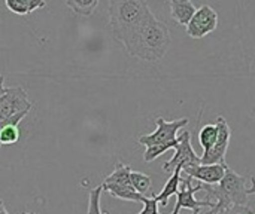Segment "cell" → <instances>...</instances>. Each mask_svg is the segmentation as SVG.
<instances>
[{
	"label": "cell",
	"instance_id": "obj_1",
	"mask_svg": "<svg viewBox=\"0 0 255 214\" xmlns=\"http://www.w3.org/2000/svg\"><path fill=\"white\" fill-rule=\"evenodd\" d=\"M172 37L169 28L151 13L123 46L130 57L155 63L166 55Z\"/></svg>",
	"mask_w": 255,
	"mask_h": 214
},
{
	"label": "cell",
	"instance_id": "obj_2",
	"mask_svg": "<svg viewBox=\"0 0 255 214\" xmlns=\"http://www.w3.org/2000/svg\"><path fill=\"white\" fill-rule=\"evenodd\" d=\"M151 13L146 0H111L109 24L115 40L124 45Z\"/></svg>",
	"mask_w": 255,
	"mask_h": 214
},
{
	"label": "cell",
	"instance_id": "obj_3",
	"mask_svg": "<svg viewBox=\"0 0 255 214\" xmlns=\"http://www.w3.org/2000/svg\"><path fill=\"white\" fill-rule=\"evenodd\" d=\"M199 191L206 192V198L215 203L214 210H223L232 206H247V188H245V177L238 174L230 167L226 168L224 177L220 180V183L215 185H206L200 183Z\"/></svg>",
	"mask_w": 255,
	"mask_h": 214
},
{
	"label": "cell",
	"instance_id": "obj_4",
	"mask_svg": "<svg viewBox=\"0 0 255 214\" xmlns=\"http://www.w3.org/2000/svg\"><path fill=\"white\" fill-rule=\"evenodd\" d=\"M194 179L187 176L182 177L181 176V185L182 188L176 192V206L173 209L172 214H179L181 210H191L193 214H200V210L203 207H209V209H214L215 207V203H212L211 200L205 198L203 201H197L196 200V192H199V185H193Z\"/></svg>",
	"mask_w": 255,
	"mask_h": 214
},
{
	"label": "cell",
	"instance_id": "obj_5",
	"mask_svg": "<svg viewBox=\"0 0 255 214\" xmlns=\"http://www.w3.org/2000/svg\"><path fill=\"white\" fill-rule=\"evenodd\" d=\"M188 122H190V119H187V118H181V119H176V121H172V122H167L166 119L158 118L157 119V130L152 134L140 136L137 142H139V144H142L145 147L173 142V140L178 139V133L185 125H188Z\"/></svg>",
	"mask_w": 255,
	"mask_h": 214
},
{
	"label": "cell",
	"instance_id": "obj_6",
	"mask_svg": "<svg viewBox=\"0 0 255 214\" xmlns=\"http://www.w3.org/2000/svg\"><path fill=\"white\" fill-rule=\"evenodd\" d=\"M217 128H218V137L215 144L200 156V164H223L226 165V153L230 144V139H232V130L230 125L227 124L224 116H218L217 118Z\"/></svg>",
	"mask_w": 255,
	"mask_h": 214
},
{
	"label": "cell",
	"instance_id": "obj_7",
	"mask_svg": "<svg viewBox=\"0 0 255 214\" xmlns=\"http://www.w3.org/2000/svg\"><path fill=\"white\" fill-rule=\"evenodd\" d=\"M178 139H179V142L173 147L175 149L173 158L163 165L164 171H167V173H173L175 168L182 170L185 167L200 164V156H197V153L194 152V149L191 146V134H190V131H182V134Z\"/></svg>",
	"mask_w": 255,
	"mask_h": 214
},
{
	"label": "cell",
	"instance_id": "obj_8",
	"mask_svg": "<svg viewBox=\"0 0 255 214\" xmlns=\"http://www.w3.org/2000/svg\"><path fill=\"white\" fill-rule=\"evenodd\" d=\"M218 27V15L209 4L200 6L190 22L187 24V34L193 39H202Z\"/></svg>",
	"mask_w": 255,
	"mask_h": 214
},
{
	"label": "cell",
	"instance_id": "obj_9",
	"mask_svg": "<svg viewBox=\"0 0 255 214\" xmlns=\"http://www.w3.org/2000/svg\"><path fill=\"white\" fill-rule=\"evenodd\" d=\"M31 101L27 97V92L19 88H6L4 94L0 97V122L19 113V112H30Z\"/></svg>",
	"mask_w": 255,
	"mask_h": 214
},
{
	"label": "cell",
	"instance_id": "obj_10",
	"mask_svg": "<svg viewBox=\"0 0 255 214\" xmlns=\"http://www.w3.org/2000/svg\"><path fill=\"white\" fill-rule=\"evenodd\" d=\"M229 165H223V164H196V165H190L182 168L184 174L193 177L194 180L200 182V183H206V185H215L220 183V180L224 177L226 174V168Z\"/></svg>",
	"mask_w": 255,
	"mask_h": 214
},
{
	"label": "cell",
	"instance_id": "obj_11",
	"mask_svg": "<svg viewBox=\"0 0 255 214\" xmlns=\"http://www.w3.org/2000/svg\"><path fill=\"white\" fill-rule=\"evenodd\" d=\"M103 191L111 194L112 197L123 200V201H131V203H142L145 195L139 194L131 183H123V185H114V183H102L100 185Z\"/></svg>",
	"mask_w": 255,
	"mask_h": 214
},
{
	"label": "cell",
	"instance_id": "obj_12",
	"mask_svg": "<svg viewBox=\"0 0 255 214\" xmlns=\"http://www.w3.org/2000/svg\"><path fill=\"white\" fill-rule=\"evenodd\" d=\"M196 10L191 0H170V15L179 25H187Z\"/></svg>",
	"mask_w": 255,
	"mask_h": 214
},
{
	"label": "cell",
	"instance_id": "obj_13",
	"mask_svg": "<svg viewBox=\"0 0 255 214\" xmlns=\"http://www.w3.org/2000/svg\"><path fill=\"white\" fill-rule=\"evenodd\" d=\"M181 171H182L181 168H175L172 177L166 182V185H164V188L161 189V192H160L158 195H152V197L158 201V204H160L161 207H166L169 198H172L173 195H176V192L179 191V185H181Z\"/></svg>",
	"mask_w": 255,
	"mask_h": 214
},
{
	"label": "cell",
	"instance_id": "obj_14",
	"mask_svg": "<svg viewBox=\"0 0 255 214\" xmlns=\"http://www.w3.org/2000/svg\"><path fill=\"white\" fill-rule=\"evenodd\" d=\"M6 7L16 15H27L36 9L45 7V0H4Z\"/></svg>",
	"mask_w": 255,
	"mask_h": 214
},
{
	"label": "cell",
	"instance_id": "obj_15",
	"mask_svg": "<svg viewBox=\"0 0 255 214\" xmlns=\"http://www.w3.org/2000/svg\"><path fill=\"white\" fill-rule=\"evenodd\" d=\"M100 0H66L67 7L79 16H91Z\"/></svg>",
	"mask_w": 255,
	"mask_h": 214
},
{
	"label": "cell",
	"instance_id": "obj_16",
	"mask_svg": "<svg viewBox=\"0 0 255 214\" xmlns=\"http://www.w3.org/2000/svg\"><path fill=\"white\" fill-rule=\"evenodd\" d=\"M217 137H218V128H217V125L208 124V125H205L199 131V143L203 147V153L208 152L215 144Z\"/></svg>",
	"mask_w": 255,
	"mask_h": 214
},
{
	"label": "cell",
	"instance_id": "obj_17",
	"mask_svg": "<svg viewBox=\"0 0 255 214\" xmlns=\"http://www.w3.org/2000/svg\"><path fill=\"white\" fill-rule=\"evenodd\" d=\"M130 182H131V186L142 195H148L151 192V186H152V182H151V177L143 174V173H139V171H130Z\"/></svg>",
	"mask_w": 255,
	"mask_h": 214
},
{
	"label": "cell",
	"instance_id": "obj_18",
	"mask_svg": "<svg viewBox=\"0 0 255 214\" xmlns=\"http://www.w3.org/2000/svg\"><path fill=\"white\" fill-rule=\"evenodd\" d=\"M179 139L173 140V142H169V143H161V144H155V146H149L146 147V152L143 153V161L145 162H152L155 161L160 155H163L164 152H167L169 149H173L176 144H178Z\"/></svg>",
	"mask_w": 255,
	"mask_h": 214
},
{
	"label": "cell",
	"instance_id": "obj_19",
	"mask_svg": "<svg viewBox=\"0 0 255 214\" xmlns=\"http://www.w3.org/2000/svg\"><path fill=\"white\" fill-rule=\"evenodd\" d=\"M102 186H97L96 189L90 191L88 195V212L87 214H103L100 207V195H102Z\"/></svg>",
	"mask_w": 255,
	"mask_h": 214
},
{
	"label": "cell",
	"instance_id": "obj_20",
	"mask_svg": "<svg viewBox=\"0 0 255 214\" xmlns=\"http://www.w3.org/2000/svg\"><path fill=\"white\" fill-rule=\"evenodd\" d=\"M254 212L251 209H248V206H232L223 210H214L211 209V212L208 214H253Z\"/></svg>",
	"mask_w": 255,
	"mask_h": 214
},
{
	"label": "cell",
	"instance_id": "obj_21",
	"mask_svg": "<svg viewBox=\"0 0 255 214\" xmlns=\"http://www.w3.org/2000/svg\"><path fill=\"white\" fill-rule=\"evenodd\" d=\"M142 204H143V210L137 214H160L158 213V206L160 204H158V201L154 197H151V198L145 197Z\"/></svg>",
	"mask_w": 255,
	"mask_h": 214
},
{
	"label": "cell",
	"instance_id": "obj_22",
	"mask_svg": "<svg viewBox=\"0 0 255 214\" xmlns=\"http://www.w3.org/2000/svg\"><path fill=\"white\" fill-rule=\"evenodd\" d=\"M247 194L248 195H254L255 194V177H251V188L247 189Z\"/></svg>",
	"mask_w": 255,
	"mask_h": 214
},
{
	"label": "cell",
	"instance_id": "obj_23",
	"mask_svg": "<svg viewBox=\"0 0 255 214\" xmlns=\"http://www.w3.org/2000/svg\"><path fill=\"white\" fill-rule=\"evenodd\" d=\"M4 91H6V88H4V76L0 74V97L4 94Z\"/></svg>",
	"mask_w": 255,
	"mask_h": 214
},
{
	"label": "cell",
	"instance_id": "obj_24",
	"mask_svg": "<svg viewBox=\"0 0 255 214\" xmlns=\"http://www.w3.org/2000/svg\"><path fill=\"white\" fill-rule=\"evenodd\" d=\"M0 214H9L6 212V209H4V204H3V201L0 200Z\"/></svg>",
	"mask_w": 255,
	"mask_h": 214
},
{
	"label": "cell",
	"instance_id": "obj_25",
	"mask_svg": "<svg viewBox=\"0 0 255 214\" xmlns=\"http://www.w3.org/2000/svg\"><path fill=\"white\" fill-rule=\"evenodd\" d=\"M24 214H36V213H24Z\"/></svg>",
	"mask_w": 255,
	"mask_h": 214
},
{
	"label": "cell",
	"instance_id": "obj_26",
	"mask_svg": "<svg viewBox=\"0 0 255 214\" xmlns=\"http://www.w3.org/2000/svg\"><path fill=\"white\" fill-rule=\"evenodd\" d=\"M253 214H255V213H253Z\"/></svg>",
	"mask_w": 255,
	"mask_h": 214
}]
</instances>
